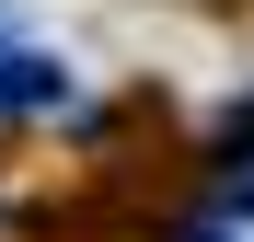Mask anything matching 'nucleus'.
Instances as JSON below:
<instances>
[{
	"label": "nucleus",
	"instance_id": "1",
	"mask_svg": "<svg viewBox=\"0 0 254 242\" xmlns=\"http://www.w3.org/2000/svg\"><path fill=\"white\" fill-rule=\"evenodd\" d=\"M196 242H220V231H196Z\"/></svg>",
	"mask_w": 254,
	"mask_h": 242
}]
</instances>
